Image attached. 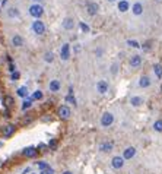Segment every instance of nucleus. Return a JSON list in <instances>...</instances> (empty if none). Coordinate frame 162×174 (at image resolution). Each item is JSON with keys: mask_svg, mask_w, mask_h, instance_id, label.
<instances>
[{"mask_svg": "<svg viewBox=\"0 0 162 174\" xmlns=\"http://www.w3.org/2000/svg\"><path fill=\"white\" fill-rule=\"evenodd\" d=\"M140 64H142V57H140L139 54L131 56V59H130V66H131V67H139Z\"/></svg>", "mask_w": 162, "mask_h": 174, "instance_id": "13", "label": "nucleus"}, {"mask_svg": "<svg viewBox=\"0 0 162 174\" xmlns=\"http://www.w3.org/2000/svg\"><path fill=\"white\" fill-rule=\"evenodd\" d=\"M113 122H114V114H113V113L107 111V113H104V114L101 116V126L108 127V126L113 125Z\"/></svg>", "mask_w": 162, "mask_h": 174, "instance_id": "2", "label": "nucleus"}, {"mask_svg": "<svg viewBox=\"0 0 162 174\" xmlns=\"http://www.w3.org/2000/svg\"><path fill=\"white\" fill-rule=\"evenodd\" d=\"M153 129L156 132H162V120H156L153 123Z\"/></svg>", "mask_w": 162, "mask_h": 174, "instance_id": "27", "label": "nucleus"}, {"mask_svg": "<svg viewBox=\"0 0 162 174\" xmlns=\"http://www.w3.org/2000/svg\"><path fill=\"white\" fill-rule=\"evenodd\" d=\"M41 98H42V92L41 91H35L32 94V100H41Z\"/></svg>", "mask_w": 162, "mask_h": 174, "instance_id": "29", "label": "nucleus"}, {"mask_svg": "<svg viewBox=\"0 0 162 174\" xmlns=\"http://www.w3.org/2000/svg\"><path fill=\"white\" fill-rule=\"evenodd\" d=\"M42 13H44V9H42V6L38 4V3H35V4H32V6L29 7V15H31L32 18H35V19L41 18Z\"/></svg>", "mask_w": 162, "mask_h": 174, "instance_id": "1", "label": "nucleus"}, {"mask_svg": "<svg viewBox=\"0 0 162 174\" xmlns=\"http://www.w3.org/2000/svg\"><path fill=\"white\" fill-rule=\"evenodd\" d=\"M3 104H4V107H7V108H10L12 105H13V98L12 97H4V100H3Z\"/></svg>", "mask_w": 162, "mask_h": 174, "instance_id": "22", "label": "nucleus"}, {"mask_svg": "<svg viewBox=\"0 0 162 174\" xmlns=\"http://www.w3.org/2000/svg\"><path fill=\"white\" fill-rule=\"evenodd\" d=\"M131 12H133V15H136V16H140V15L143 13V4H142L140 1L134 3V4L131 6Z\"/></svg>", "mask_w": 162, "mask_h": 174, "instance_id": "10", "label": "nucleus"}, {"mask_svg": "<svg viewBox=\"0 0 162 174\" xmlns=\"http://www.w3.org/2000/svg\"><path fill=\"white\" fill-rule=\"evenodd\" d=\"M108 1H111V3H113V1H116V0H108Z\"/></svg>", "mask_w": 162, "mask_h": 174, "instance_id": "37", "label": "nucleus"}, {"mask_svg": "<svg viewBox=\"0 0 162 174\" xmlns=\"http://www.w3.org/2000/svg\"><path fill=\"white\" fill-rule=\"evenodd\" d=\"M128 7H130V4H128V1H127V0H121V1L118 3V10L123 12V13H124V12H127V10H128Z\"/></svg>", "mask_w": 162, "mask_h": 174, "instance_id": "18", "label": "nucleus"}, {"mask_svg": "<svg viewBox=\"0 0 162 174\" xmlns=\"http://www.w3.org/2000/svg\"><path fill=\"white\" fill-rule=\"evenodd\" d=\"M22 154H24V157H26V158H34V157H37L38 151H37V148L29 146V148H25Z\"/></svg>", "mask_w": 162, "mask_h": 174, "instance_id": "7", "label": "nucleus"}, {"mask_svg": "<svg viewBox=\"0 0 162 174\" xmlns=\"http://www.w3.org/2000/svg\"><path fill=\"white\" fill-rule=\"evenodd\" d=\"M158 1H162V0H158Z\"/></svg>", "mask_w": 162, "mask_h": 174, "instance_id": "39", "label": "nucleus"}, {"mask_svg": "<svg viewBox=\"0 0 162 174\" xmlns=\"http://www.w3.org/2000/svg\"><path fill=\"white\" fill-rule=\"evenodd\" d=\"M34 1H37V3H38V1H41V0H34Z\"/></svg>", "mask_w": 162, "mask_h": 174, "instance_id": "38", "label": "nucleus"}, {"mask_svg": "<svg viewBox=\"0 0 162 174\" xmlns=\"http://www.w3.org/2000/svg\"><path fill=\"white\" fill-rule=\"evenodd\" d=\"M153 72H155V75H156L158 78H162V66L161 64L156 63V64L153 66Z\"/></svg>", "mask_w": 162, "mask_h": 174, "instance_id": "23", "label": "nucleus"}, {"mask_svg": "<svg viewBox=\"0 0 162 174\" xmlns=\"http://www.w3.org/2000/svg\"><path fill=\"white\" fill-rule=\"evenodd\" d=\"M32 31H34L37 35H42V34L45 32V25H44V22L40 21V19L34 21V22H32Z\"/></svg>", "mask_w": 162, "mask_h": 174, "instance_id": "3", "label": "nucleus"}, {"mask_svg": "<svg viewBox=\"0 0 162 174\" xmlns=\"http://www.w3.org/2000/svg\"><path fill=\"white\" fill-rule=\"evenodd\" d=\"M63 174H73V173H72V171H64Z\"/></svg>", "mask_w": 162, "mask_h": 174, "instance_id": "36", "label": "nucleus"}, {"mask_svg": "<svg viewBox=\"0 0 162 174\" xmlns=\"http://www.w3.org/2000/svg\"><path fill=\"white\" fill-rule=\"evenodd\" d=\"M149 85H151V79H149L148 76H142L140 81H139V87L140 88H148Z\"/></svg>", "mask_w": 162, "mask_h": 174, "instance_id": "17", "label": "nucleus"}, {"mask_svg": "<svg viewBox=\"0 0 162 174\" xmlns=\"http://www.w3.org/2000/svg\"><path fill=\"white\" fill-rule=\"evenodd\" d=\"M81 29L83 32H89V26L86 24H83V22H81Z\"/></svg>", "mask_w": 162, "mask_h": 174, "instance_id": "32", "label": "nucleus"}, {"mask_svg": "<svg viewBox=\"0 0 162 174\" xmlns=\"http://www.w3.org/2000/svg\"><path fill=\"white\" fill-rule=\"evenodd\" d=\"M60 57L61 60H69L70 57V45L69 44H63L60 48Z\"/></svg>", "mask_w": 162, "mask_h": 174, "instance_id": "5", "label": "nucleus"}, {"mask_svg": "<svg viewBox=\"0 0 162 174\" xmlns=\"http://www.w3.org/2000/svg\"><path fill=\"white\" fill-rule=\"evenodd\" d=\"M98 9H99V6H98L96 3H88V4H86V10H88V13H89L91 16H95V15L98 13Z\"/></svg>", "mask_w": 162, "mask_h": 174, "instance_id": "9", "label": "nucleus"}, {"mask_svg": "<svg viewBox=\"0 0 162 174\" xmlns=\"http://www.w3.org/2000/svg\"><path fill=\"white\" fill-rule=\"evenodd\" d=\"M18 95L22 97V98H26L28 97V88L26 87H21L18 89Z\"/></svg>", "mask_w": 162, "mask_h": 174, "instance_id": "21", "label": "nucleus"}, {"mask_svg": "<svg viewBox=\"0 0 162 174\" xmlns=\"http://www.w3.org/2000/svg\"><path fill=\"white\" fill-rule=\"evenodd\" d=\"M9 16H12V18H13V16H19L18 9H13V7H12V9H9Z\"/></svg>", "mask_w": 162, "mask_h": 174, "instance_id": "31", "label": "nucleus"}, {"mask_svg": "<svg viewBox=\"0 0 162 174\" xmlns=\"http://www.w3.org/2000/svg\"><path fill=\"white\" fill-rule=\"evenodd\" d=\"M35 164H37V167L40 168V171H42V170H45V168H48V167H50L45 161H38V163H35Z\"/></svg>", "mask_w": 162, "mask_h": 174, "instance_id": "25", "label": "nucleus"}, {"mask_svg": "<svg viewBox=\"0 0 162 174\" xmlns=\"http://www.w3.org/2000/svg\"><path fill=\"white\" fill-rule=\"evenodd\" d=\"M66 102H69V104H73V105H76V100H75V97H73L72 94H69V95L66 97Z\"/></svg>", "mask_w": 162, "mask_h": 174, "instance_id": "28", "label": "nucleus"}, {"mask_svg": "<svg viewBox=\"0 0 162 174\" xmlns=\"http://www.w3.org/2000/svg\"><path fill=\"white\" fill-rule=\"evenodd\" d=\"M127 44H128L130 47H133V48H139V47H140V45H139V43H137V41H134V40H128V41H127Z\"/></svg>", "mask_w": 162, "mask_h": 174, "instance_id": "30", "label": "nucleus"}, {"mask_svg": "<svg viewBox=\"0 0 162 174\" xmlns=\"http://www.w3.org/2000/svg\"><path fill=\"white\" fill-rule=\"evenodd\" d=\"M44 60H45L47 63H51V62L54 60V54H53L51 51H47V53L44 54Z\"/></svg>", "mask_w": 162, "mask_h": 174, "instance_id": "24", "label": "nucleus"}, {"mask_svg": "<svg viewBox=\"0 0 162 174\" xmlns=\"http://www.w3.org/2000/svg\"><path fill=\"white\" fill-rule=\"evenodd\" d=\"M41 174H54V170L48 167V168H45V170H42V171H41Z\"/></svg>", "mask_w": 162, "mask_h": 174, "instance_id": "33", "label": "nucleus"}, {"mask_svg": "<svg viewBox=\"0 0 162 174\" xmlns=\"http://www.w3.org/2000/svg\"><path fill=\"white\" fill-rule=\"evenodd\" d=\"M60 88H61V84H60V81L54 79V81H51V82H50V91H53V92H57V91H59Z\"/></svg>", "mask_w": 162, "mask_h": 174, "instance_id": "16", "label": "nucleus"}, {"mask_svg": "<svg viewBox=\"0 0 162 174\" xmlns=\"http://www.w3.org/2000/svg\"><path fill=\"white\" fill-rule=\"evenodd\" d=\"M31 105H32V100H25V101L22 102V110L25 111V110H28Z\"/></svg>", "mask_w": 162, "mask_h": 174, "instance_id": "26", "label": "nucleus"}, {"mask_svg": "<svg viewBox=\"0 0 162 174\" xmlns=\"http://www.w3.org/2000/svg\"><path fill=\"white\" fill-rule=\"evenodd\" d=\"M111 167L116 168V170H120L124 167V158L123 157H114L111 160Z\"/></svg>", "mask_w": 162, "mask_h": 174, "instance_id": "6", "label": "nucleus"}, {"mask_svg": "<svg viewBox=\"0 0 162 174\" xmlns=\"http://www.w3.org/2000/svg\"><path fill=\"white\" fill-rule=\"evenodd\" d=\"M96 91H98L99 94L108 92V82H107V81H99V82L96 84Z\"/></svg>", "mask_w": 162, "mask_h": 174, "instance_id": "12", "label": "nucleus"}, {"mask_svg": "<svg viewBox=\"0 0 162 174\" xmlns=\"http://www.w3.org/2000/svg\"><path fill=\"white\" fill-rule=\"evenodd\" d=\"M117 69H118V64H117V63H114V64H113V67H111V73H113V75H116V73H117Z\"/></svg>", "mask_w": 162, "mask_h": 174, "instance_id": "34", "label": "nucleus"}, {"mask_svg": "<svg viewBox=\"0 0 162 174\" xmlns=\"http://www.w3.org/2000/svg\"><path fill=\"white\" fill-rule=\"evenodd\" d=\"M113 142H104L101 146H99V151L101 152H111L113 151Z\"/></svg>", "mask_w": 162, "mask_h": 174, "instance_id": "15", "label": "nucleus"}, {"mask_svg": "<svg viewBox=\"0 0 162 174\" xmlns=\"http://www.w3.org/2000/svg\"><path fill=\"white\" fill-rule=\"evenodd\" d=\"M61 25H63V28H64L66 31H70V29L75 28V21H73V18H66V19L61 22Z\"/></svg>", "mask_w": 162, "mask_h": 174, "instance_id": "11", "label": "nucleus"}, {"mask_svg": "<svg viewBox=\"0 0 162 174\" xmlns=\"http://www.w3.org/2000/svg\"><path fill=\"white\" fill-rule=\"evenodd\" d=\"M16 79H19V73L18 72H13L12 73V81H16Z\"/></svg>", "mask_w": 162, "mask_h": 174, "instance_id": "35", "label": "nucleus"}, {"mask_svg": "<svg viewBox=\"0 0 162 174\" xmlns=\"http://www.w3.org/2000/svg\"><path fill=\"white\" fill-rule=\"evenodd\" d=\"M57 113H59V117H60V119H64V120H67V119L70 117V114H72V111H70V108H69L67 105H61Z\"/></svg>", "mask_w": 162, "mask_h": 174, "instance_id": "4", "label": "nucleus"}, {"mask_svg": "<svg viewBox=\"0 0 162 174\" xmlns=\"http://www.w3.org/2000/svg\"><path fill=\"white\" fill-rule=\"evenodd\" d=\"M13 133H15V126L7 125V126H4V127H3V136H4V137H10Z\"/></svg>", "mask_w": 162, "mask_h": 174, "instance_id": "14", "label": "nucleus"}, {"mask_svg": "<svg viewBox=\"0 0 162 174\" xmlns=\"http://www.w3.org/2000/svg\"><path fill=\"white\" fill-rule=\"evenodd\" d=\"M134 155H136V149H134L133 146H128V148H126V149L123 151V158H124V160H131Z\"/></svg>", "mask_w": 162, "mask_h": 174, "instance_id": "8", "label": "nucleus"}, {"mask_svg": "<svg viewBox=\"0 0 162 174\" xmlns=\"http://www.w3.org/2000/svg\"><path fill=\"white\" fill-rule=\"evenodd\" d=\"M130 102H131V105H133V107H139V105H142V104H143V98H140V97H131Z\"/></svg>", "mask_w": 162, "mask_h": 174, "instance_id": "20", "label": "nucleus"}, {"mask_svg": "<svg viewBox=\"0 0 162 174\" xmlns=\"http://www.w3.org/2000/svg\"><path fill=\"white\" fill-rule=\"evenodd\" d=\"M12 44H13L15 47H22V45H24L22 37H21V35H15V37L12 38Z\"/></svg>", "mask_w": 162, "mask_h": 174, "instance_id": "19", "label": "nucleus"}]
</instances>
